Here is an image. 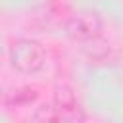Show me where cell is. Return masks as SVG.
<instances>
[{
  "instance_id": "6da1fadb",
  "label": "cell",
  "mask_w": 123,
  "mask_h": 123,
  "mask_svg": "<svg viewBox=\"0 0 123 123\" xmlns=\"http://www.w3.org/2000/svg\"><path fill=\"white\" fill-rule=\"evenodd\" d=\"M44 52L37 42L21 40L12 48V62L21 71H37L42 65Z\"/></svg>"
},
{
  "instance_id": "7a4b0ae2",
  "label": "cell",
  "mask_w": 123,
  "mask_h": 123,
  "mask_svg": "<svg viewBox=\"0 0 123 123\" xmlns=\"http://www.w3.org/2000/svg\"><path fill=\"white\" fill-rule=\"evenodd\" d=\"M67 29L75 38H92L100 31V19L94 13H81L69 21Z\"/></svg>"
}]
</instances>
